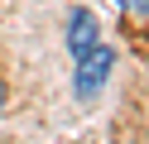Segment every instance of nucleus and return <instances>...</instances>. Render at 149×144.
Returning a JSON list of instances; mask_svg holds the SVG:
<instances>
[{
	"label": "nucleus",
	"mask_w": 149,
	"mask_h": 144,
	"mask_svg": "<svg viewBox=\"0 0 149 144\" xmlns=\"http://www.w3.org/2000/svg\"><path fill=\"white\" fill-rule=\"evenodd\" d=\"M111 67H116V53H111L106 43L87 48V53L77 58V72H72V91H77V101H96L101 86L111 82Z\"/></svg>",
	"instance_id": "1"
},
{
	"label": "nucleus",
	"mask_w": 149,
	"mask_h": 144,
	"mask_svg": "<svg viewBox=\"0 0 149 144\" xmlns=\"http://www.w3.org/2000/svg\"><path fill=\"white\" fill-rule=\"evenodd\" d=\"M68 48H72V58H82L87 48H96V15H91V10H72V19H68Z\"/></svg>",
	"instance_id": "2"
},
{
	"label": "nucleus",
	"mask_w": 149,
	"mask_h": 144,
	"mask_svg": "<svg viewBox=\"0 0 149 144\" xmlns=\"http://www.w3.org/2000/svg\"><path fill=\"white\" fill-rule=\"evenodd\" d=\"M130 10H139V15H149V0H125Z\"/></svg>",
	"instance_id": "3"
},
{
	"label": "nucleus",
	"mask_w": 149,
	"mask_h": 144,
	"mask_svg": "<svg viewBox=\"0 0 149 144\" xmlns=\"http://www.w3.org/2000/svg\"><path fill=\"white\" fill-rule=\"evenodd\" d=\"M0 111H5V82H0Z\"/></svg>",
	"instance_id": "4"
}]
</instances>
